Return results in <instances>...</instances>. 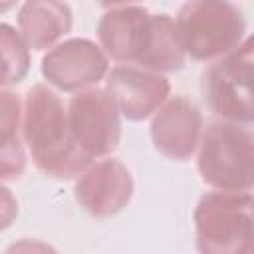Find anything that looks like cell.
Segmentation results:
<instances>
[{
    "instance_id": "cell-4",
    "label": "cell",
    "mask_w": 254,
    "mask_h": 254,
    "mask_svg": "<svg viewBox=\"0 0 254 254\" xmlns=\"http://www.w3.org/2000/svg\"><path fill=\"white\" fill-rule=\"evenodd\" d=\"M198 254H250L254 246V196L206 192L194 208Z\"/></svg>"
},
{
    "instance_id": "cell-16",
    "label": "cell",
    "mask_w": 254,
    "mask_h": 254,
    "mask_svg": "<svg viewBox=\"0 0 254 254\" xmlns=\"http://www.w3.org/2000/svg\"><path fill=\"white\" fill-rule=\"evenodd\" d=\"M4 254H58V250L42 240H34V238H22L12 242Z\"/></svg>"
},
{
    "instance_id": "cell-6",
    "label": "cell",
    "mask_w": 254,
    "mask_h": 254,
    "mask_svg": "<svg viewBox=\"0 0 254 254\" xmlns=\"http://www.w3.org/2000/svg\"><path fill=\"white\" fill-rule=\"evenodd\" d=\"M208 109L230 123H254V34L202 73Z\"/></svg>"
},
{
    "instance_id": "cell-9",
    "label": "cell",
    "mask_w": 254,
    "mask_h": 254,
    "mask_svg": "<svg viewBox=\"0 0 254 254\" xmlns=\"http://www.w3.org/2000/svg\"><path fill=\"white\" fill-rule=\"evenodd\" d=\"M105 91L125 119L143 121L167 103L171 85L161 73L135 65H115L107 73Z\"/></svg>"
},
{
    "instance_id": "cell-17",
    "label": "cell",
    "mask_w": 254,
    "mask_h": 254,
    "mask_svg": "<svg viewBox=\"0 0 254 254\" xmlns=\"http://www.w3.org/2000/svg\"><path fill=\"white\" fill-rule=\"evenodd\" d=\"M250 254H254V246H252V250H250Z\"/></svg>"
},
{
    "instance_id": "cell-13",
    "label": "cell",
    "mask_w": 254,
    "mask_h": 254,
    "mask_svg": "<svg viewBox=\"0 0 254 254\" xmlns=\"http://www.w3.org/2000/svg\"><path fill=\"white\" fill-rule=\"evenodd\" d=\"M0 46H2V85L4 89L20 83L30 69V52L24 38L10 26L0 24Z\"/></svg>"
},
{
    "instance_id": "cell-12",
    "label": "cell",
    "mask_w": 254,
    "mask_h": 254,
    "mask_svg": "<svg viewBox=\"0 0 254 254\" xmlns=\"http://www.w3.org/2000/svg\"><path fill=\"white\" fill-rule=\"evenodd\" d=\"M18 28L32 50H46L71 30V8L65 2H26L18 12Z\"/></svg>"
},
{
    "instance_id": "cell-15",
    "label": "cell",
    "mask_w": 254,
    "mask_h": 254,
    "mask_svg": "<svg viewBox=\"0 0 254 254\" xmlns=\"http://www.w3.org/2000/svg\"><path fill=\"white\" fill-rule=\"evenodd\" d=\"M2 181L18 179L26 167V155L20 139L2 143Z\"/></svg>"
},
{
    "instance_id": "cell-11",
    "label": "cell",
    "mask_w": 254,
    "mask_h": 254,
    "mask_svg": "<svg viewBox=\"0 0 254 254\" xmlns=\"http://www.w3.org/2000/svg\"><path fill=\"white\" fill-rule=\"evenodd\" d=\"M151 139L163 157L173 161L190 159L202 139V115L198 107L183 95L169 99L153 115Z\"/></svg>"
},
{
    "instance_id": "cell-5",
    "label": "cell",
    "mask_w": 254,
    "mask_h": 254,
    "mask_svg": "<svg viewBox=\"0 0 254 254\" xmlns=\"http://www.w3.org/2000/svg\"><path fill=\"white\" fill-rule=\"evenodd\" d=\"M175 24L185 54L198 62L224 58L240 46L246 30L242 12L230 2L218 0L183 4Z\"/></svg>"
},
{
    "instance_id": "cell-14",
    "label": "cell",
    "mask_w": 254,
    "mask_h": 254,
    "mask_svg": "<svg viewBox=\"0 0 254 254\" xmlns=\"http://www.w3.org/2000/svg\"><path fill=\"white\" fill-rule=\"evenodd\" d=\"M20 99L10 93L8 89L2 91V143L20 139L18 129H20Z\"/></svg>"
},
{
    "instance_id": "cell-7",
    "label": "cell",
    "mask_w": 254,
    "mask_h": 254,
    "mask_svg": "<svg viewBox=\"0 0 254 254\" xmlns=\"http://www.w3.org/2000/svg\"><path fill=\"white\" fill-rule=\"evenodd\" d=\"M69 125L81 151L89 159L113 153L121 139V113L105 89L91 87L71 97Z\"/></svg>"
},
{
    "instance_id": "cell-8",
    "label": "cell",
    "mask_w": 254,
    "mask_h": 254,
    "mask_svg": "<svg viewBox=\"0 0 254 254\" xmlns=\"http://www.w3.org/2000/svg\"><path fill=\"white\" fill-rule=\"evenodd\" d=\"M109 71L107 54L87 38H71L42 58V75L62 91H85Z\"/></svg>"
},
{
    "instance_id": "cell-2",
    "label": "cell",
    "mask_w": 254,
    "mask_h": 254,
    "mask_svg": "<svg viewBox=\"0 0 254 254\" xmlns=\"http://www.w3.org/2000/svg\"><path fill=\"white\" fill-rule=\"evenodd\" d=\"M22 137L34 165L52 179L79 177L91 163L73 137L64 101L42 83L26 93Z\"/></svg>"
},
{
    "instance_id": "cell-1",
    "label": "cell",
    "mask_w": 254,
    "mask_h": 254,
    "mask_svg": "<svg viewBox=\"0 0 254 254\" xmlns=\"http://www.w3.org/2000/svg\"><path fill=\"white\" fill-rule=\"evenodd\" d=\"M101 48L115 62L165 73L181 60V42L169 14H151L137 4L105 8L97 24Z\"/></svg>"
},
{
    "instance_id": "cell-3",
    "label": "cell",
    "mask_w": 254,
    "mask_h": 254,
    "mask_svg": "<svg viewBox=\"0 0 254 254\" xmlns=\"http://www.w3.org/2000/svg\"><path fill=\"white\" fill-rule=\"evenodd\" d=\"M198 175L220 192L254 189V131L230 121L206 127L198 145Z\"/></svg>"
},
{
    "instance_id": "cell-10",
    "label": "cell",
    "mask_w": 254,
    "mask_h": 254,
    "mask_svg": "<svg viewBox=\"0 0 254 254\" xmlns=\"http://www.w3.org/2000/svg\"><path fill=\"white\" fill-rule=\"evenodd\" d=\"M133 177L117 159L89 165L75 183V200L91 216L105 218L121 212L133 196Z\"/></svg>"
}]
</instances>
